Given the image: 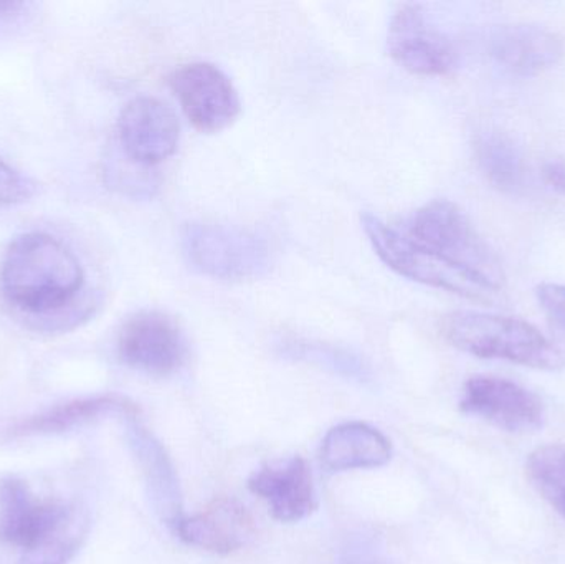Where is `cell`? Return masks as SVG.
<instances>
[{"instance_id": "cell-8", "label": "cell", "mask_w": 565, "mask_h": 564, "mask_svg": "<svg viewBox=\"0 0 565 564\" xmlns=\"http://www.w3.org/2000/svg\"><path fill=\"white\" fill-rule=\"evenodd\" d=\"M181 125L171 106L152 96L126 103L118 118L121 155L141 168L168 161L178 151Z\"/></svg>"}, {"instance_id": "cell-1", "label": "cell", "mask_w": 565, "mask_h": 564, "mask_svg": "<svg viewBox=\"0 0 565 564\" xmlns=\"http://www.w3.org/2000/svg\"><path fill=\"white\" fill-rule=\"evenodd\" d=\"M0 288L13 313L39 333L82 327L99 307L86 290L85 272L72 251L43 232L20 235L0 265Z\"/></svg>"}, {"instance_id": "cell-5", "label": "cell", "mask_w": 565, "mask_h": 564, "mask_svg": "<svg viewBox=\"0 0 565 564\" xmlns=\"http://www.w3.org/2000/svg\"><path fill=\"white\" fill-rule=\"evenodd\" d=\"M182 248L192 267L221 280H248L267 274L270 248L245 228L221 224H189Z\"/></svg>"}, {"instance_id": "cell-11", "label": "cell", "mask_w": 565, "mask_h": 564, "mask_svg": "<svg viewBox=\"0 0 565 564\" xmlns=\"http://www.w3.org/2000/svg\"><path fill=\"white\" fill-rule=\"evenodd\" d=\"M68 507L39 499L20 477H0V542L20 552L32 549L56 529Z\"/></svg>"}, {"instance_id": "cell-17", "label": "cell", "mask_w": 565, "mask_h": 564, "mask_svg": "<svg viewBox=\"0 0 565 564\" xmlns=\"http://www.w3.org/2000/svg\"><path fill=\"white\" fill-rule=\"evenodd\" d=\"M391 440L364 423L332 427L321 446V462L331 472L377 469L391 460Z\"/></svg>"}, {"instance_id": "cell-12", "label": "cell", "mask_w": 565, "mask_h": 564, "mask_svg": "<svg viewBox=\"0 0 565 564\" xmlns=\"http://www.w3.org/2000/svg\"><path fill=\"white\" fill-rule=\"evenodd\" d=\"M111 416L138 419L139 407L128 397L118 394L79 397L17 421L6 430V439L58 436Z\"/></svg>"}, {"instance_id": "cell-13", "label": "cell", "mask_w": 565, "mask_h": 564, "mask_svg": "<svg viewBox=\"0 0 565 564\" xmlns=\"http://www.w3.org/2000/svg\"><path fill=\"white\" fill-rule=\"evenodd\" d=\"M175 532L182 542L195 549L231 555L250 542L255 526L250 513L238 500L221 497L198 515L181 519Z\"/></svg>"}, {"instance_id": "cell-4", "label": "cell", "mask_w": 565, "mask_h": 564, "mask_svg": "<svg viewBox=\"0 0 565 564\" xmlns=\"http://www.w3.org/2000/svg\"><path fill=\"white\" fill-rule=\"evenodd\" d=\"M361 221L375 254L402 277L481 304L497 298V291L480 278L412 241L401 228L385 224L377 215L364 214Z\"/></svg>"}, {"instance_id": "cell-15", "label": "cell", "mask_w": 565, "mask_h": 564, "mask_svg": "<svg viewBox=\"0 0 565 564\" xmlns=\"http://www.w3.org/2000/svg\"><path fill=\"white\" fill-rule=\"evenodd\" d=\"M490 53L508 72L534 76L559 62L564 43L544 26L503 25L491 36Z\"/></svg>"}, {"instance_id": "cell-19", "label": "cell", "mask_w": 565, "mask_h": 564, "mask_svg": "<svg viewBox=\"0 0 565 564\" xmlns=\"http://www.w3.org/2000/svg\"><path fill=\"white\" fill-rule=\"evenodd\" d=\"M88 530V512L72 503L56 529L32 549L23 550L17 564H68L85 543Z\"/></svg>"}, {"instance_id": "cell-16", "label": "cell", "mask_w": 565, "mask_h": 564, "mask_svg": "<svg viewBox=\"0 0 565 564\" xmlns=\"http://www.w3.org/2000/svg\"><path fill=\"white\" fill-rule=\"evenodd\" d=\"M128 443L141 467L156 512L168 525L181 522V499L174 467L161 444L138 419H128Z\"/></svg>"}, {"instance_id": "cell-22", "label": "cell", "mask_w": 565, "mask_h": 564, "mask_svg": "<svg viewBox=\"0 0 565 564\" xmlns=\"http://www.w3.org/2000/svg\"><path fill=\"white\" fill-rule=\"evenodd\" d=\"M536 297L544 313L565 338V285L541 284L536 288Z\"/></svg>"}, {"instance_id": "cell-23", "label": "cell", "mask_w": 565, "mask_h": 564, "mask_svg": "<svg viewBox=\"0 0 565 564\" xmlns=\"http://www.w3.org/2000/svg\"><path fill=\"white\" fill-rule=\"evenodd\" d=\"M35 3L19 0H0V42L19 32L33 15Z\"/></svg>"}, {"instance_id": "cell-18", "label": "cell", "mask_w": 565, "mask_h": 564, "mask_svg": "<svg viewBox=\"0 0 565 564\" xmlns=\"http://www.w3.org/2000/svg\"><path fill=\"white\" fill-rule=\"evenodd\" d=\"M478 162L488 181L504 194H520L527 182V166L508 136L488 132L478 141Z\"/></svg>"}, {"instance_id": "cell-20", "label": "cell", "mask_w": 565, "mask_h": 564, "mask_svg": "<svg viewBox=\"0 0 565 564\" xmlns=\"http://www.w3.org/2000/svg\"><path fill=\"white\" fill-rule=\"evenodd\" d=\"M526 472L543 499L565 520V446L550 444L527 457Z\"/></svg>"}, {"instance_id": "cell-9", "label": "cell", "mask_w": 565, "mask_h": 564, "mask_svg": "<svg viewBox=\"0 0 565 564\" xmlns=\"http://www.w3.org/2000/svg\"><path fill=\"white\" fill-rule=\"evenodd\" d=\"M387 46L395 63L414 75H448L458 63L454 43L428 22L417 3H405L394 13Z\"/></svg>"}, {"instance_id": "cell-2", "label": "cell", "mask_w": 565, "mask_h": 564, "mask_svg": "<svg viewBox=\"0 0 565 564\" xmlns=\"http://www.w3.org/2000/svg\"><path fill=\"white\" fill-rule=\"evenodd\" d=\"M445 340L471 357L503 360L534 370L565 366V338H551L520 318L458 310L441 321Z\"/></svg>"}, {"instance_id": "cell-10", "label": "cell", "mask_w": 565, "mask_h": 564, "mask_svg": "<svg viewBox=\"0 0 565 564\" xmlns=\"http://www.w3.org/2000/svg\"><path fill=\"white\" fill-rule=\"evenodd\" d=\"M460 409L507 433H533L544 423V404L536 394L510 380L475 376L465 383Z\"/></svg>"}, {"instance_id": "cell-7", "label": "cell", "mask_w": 565, "mask_h": 564, "mask_svg": "<svg viewBox=\"0 0 565 564\" xmlns=\"http://www.w3.org/2000/svg\"><path fill=\"white\" fill-rule=\"evenodd\" d=\"M118 354L131 370L166 377L184 364L188 343L179 324L168 315L139 311L119 330Z\"/></svg>"}, {"instance_id": "cell-21", "label": "cell", "mask_w": 565, "mask_h": 564, "mask_svg": "<svg viewBox=\"0 0 565 564\" xmlns=\"http://www.w3.org/2000/svg\"><path fill=\"white\" fill-rule=\"evenodd\" d=\"M35 191V182L0 156V207L23 204L33 198Z\"/></svg>"}, {"instance_id": "cell-14", "label": "cell", "mask_w": 565, "mask_h": 564, "mask_svg": "<svg viewBox=\"0 0 565 564\" xmlns=\"http://www.w3.org/2000/svg\"><path fill=\"white\" fill-rule=\"evenodd\" d=\"M248 489L268 503L271 515L281 523L299 522L316 509L311 467L302 457L262 467L248 480Z\"/></svg>"}, {"instance_id": "cell-24", "label": "cell", "mask_w": 565, "mask_h": 564, "mask_svg": "<svg viewBox=\"0 0 565 564\" xmlns=\"http://www.w3.org/2000/svg\"><path fill=\"white\" fill-rule=\"evenodd\" d=\"M544 179L551 188L565 195V162L559 159L546 162L543 169Z\"/></svg>"}, {"instance_id": "cell-6", "label": "cell", "mask_w": 565, "mask_h": 564, "mask_svg": "<svg viewBox=\"0 0 565 564\" xmlns=\"http://www.w3.org/2000/svg\"><path fill=\"white\" fill-rule=\"evenodd\" d=\"M185 118L205 135L224 131L242 113L234 83L218 66L195 62L179 66L169 78Z\"/></svg>"}, {"instance_id": "cell-3", "label": "cell", "mask_w": 565, "mask_h": 564, "mask_svg": "<svg viewBox=\"0 0 565 564\" xmlns=\"http://www.w3.org/2000/svg\"><path fill=\"white\" fill-rule=\"evenodd\" d=\"M401 231L450 264L480 278L497 294L503 290L504 270L500 258L454 202L435 199L422 205Z\"/></svg>"}]
</instances>
